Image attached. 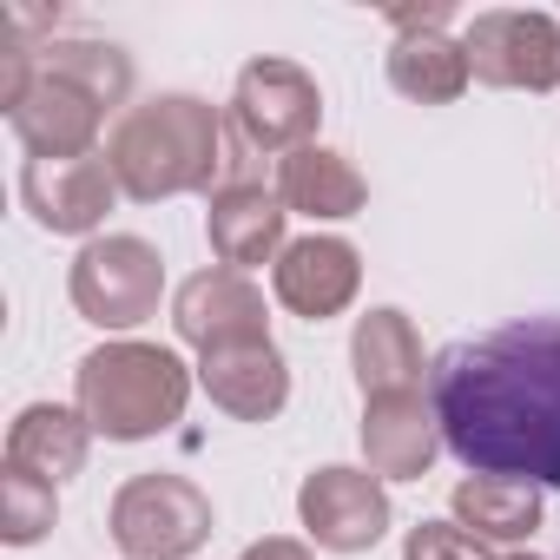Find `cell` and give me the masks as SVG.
<instances>
[{
  "mask_svg": "<svg viewBox=\"0 0 560 560\" xmlns=\"http://www.w3.org/2000/svg\"><path fill=\"white\" fill-rule=\"evenodd\" d=\"M284 198L277 191H264V185H250V178H231V185H218L211 191V211H205V237H211V257L224 264V270H257V264H277L284 257Z\"/></svg>",
  "mask_w": 560,
  "mask_h": 560,
  "instance_id": "13",
  "label": "cell"
},
{
  "mask_svg": "<svg viewBox=\"0 0 560 560\" xmlns=\"http://www.w3.org/2000/svg\"><path fill=\"white\" fill-rule=\"evenodd\" d=\"M468 73L501 93H553L560 86V21L527 8H488L462 27Z\"/></svg>",
  "mask_w": 560,
  "mask_h": 560,
  "instance_id": "7",
  "label": "cell"
},
{
  "mask_svg": "<svg viewBox=\"0 0 560 560\" xmlns=\"http://www.w3.org/2000/svg\"><path fill=\"white\" fill-rule=\"evenodd\" d=\"M514 560H534V553H514Z\"/></svg>",
  "mask_w": 560,
  "mask_h": 560,
  "instance_id": "26",
  "label": "cell"
},
{
  "mask_svg": "<svg viewBox=\"0 0 560 560\" xmlns=\"http://www.w3.org/2000/svg\"><path fill=\"white\" fill-rule=\"evenodd\" d=\"M67 298H73V311L93 330L126 337V330H139V324L159 317L165 257H159V244H145L132 231H106V237L80 244V257L67 270Z\"/></svg>",
  "mask_w": 560,
  "mask_h": 560,
  "instance_id": "4",
  "label": "cell"
},
{
  "mask_svg": "<svg viewBox=\"0 0 560 560\" xmlns=\"http://www.w3.org/2000/svg\"><path fill=\"white\" fill-rule=\"evenodd\" d=\"M396 508H389V488L370 475V468H311L304 488H298V527L311 534V547L324 553H370L383 534H389Z\"/></svg>",
  "mask_w": 560,
  "mask_h": 560,
  "instance_id": "8",
  "label": "cell"
},
{
  "mask_svg": "<svg viewBox=\"0 0 560 560\" xmlns=\"http://www.w3.org/2000/svg\"><path fill=\"white\" fill-rule=\"evenodd\" d=\"M350 370H357L363 402H370V396L422 389V383L435 376V363H429V350H422L416 324H409L396 304H376V311H363V317H357V330H350Z\"/></svg>",
  "mask_w": 560,
  "mask_h": 560,
  "instance_id": "16",
  "label": "cell"
},
{
  "mask_svg": "<svg viewBox=\"0 0 560 560\" xmlns=\"http://www.w3.org/2000/svg\"><path fill=\"white\" fill-rule=\"evenodd\" d=\"M448 14H455L448 0H435V8H396V14H389V27H396V34H416V27H448Z\"/></svg>",
  "mask_w": 560,
  "mask_h": 560,
  "instance_id": "25",
  "label": "cell"
},
{
  "mask_svg": "<svg viewBox=\"0 0 560 560\" xmlns=\"http://www.w3.org/2000/svg\"><path fill=\"white\" fill-rule=\"evenodd\" d=\"M106 165L132 205H165L185 191H211L224 165V113L198 93H152L126 106L106 139Z\"/></svg>",
  "mask_w": 560,
  "mask_h": 560,
  "instance_id": "2",
  "label": "cell"
},
{
  "mask_svg": "<svg viewBox=\"0 0 560 560\" xmlns=\"http://www.w3.org/2000/svg\"><path fill=\"white\" fill-rule=\"evenodd\" d=\"M448 514L488 547H521L540 527V488L534 481H508V475H468V481H455Z\"/></svg>",
  "mask_w": 560,
  "mask_h": 560,
  "instance_id": "20",
  "label": "cell"
},
{
  "mask_svg": "<svg viewBox=\"0 0 560 560\" xmlns=\"http://www.w3.org/2000/svg\"><path fill=\"white\" fill-rule=\"evenodd\" d=\"M231 126L250 152H277L291 159L304 145H317V126H324V86L298 67V60H250L237 67V86H231Z\"/></svg>",
  "mask_w": 560,
  "mask_h": 560,
  "instance_id": "6",
  "label": "cell"
},
{
  "mask_svg": "<svg viewBox=\"0 0 560 560\" xmlns=\"http://www.w3.org/2000/svg\"><path fill=\"white\" fill-rule=\"evenodd\" d=\"M40 73H60L67 86H80L100 106H126V93H132V60L113 40H60L54 34V40H40Z\"/></svg>",
  "mask_w": 560,
  "mask_h": 560,
  "instance_id": "21",
  "label": "cell"
},
{
  "mask_svg": "<svg viewBox=\"0 0 560 560\" xmlns=\"http://www.w3.org/2000/svg\"><path fill=\"white\" fill-rule=\"evenodd\" d=\"M86 455H93V422L67 402H27L8 429V462L54 481V488L73 481L86 468Z\"/></svg>",
  "mask_w": 560,
  "mask_h": 560,
  "instance_id": "18",
  "label": "cell"
},
{
  "mask_svg": "<svg viewBox=\"0 0 560 560\" xmlns=\"http://www.w3.org/2000/svg\"><path fill=\"white\" fill-rule=\"evenodd\" d=\"M119 198L126 191H119L106 152H93V159H27L21 165V205L54 237H86L93 244Z\"/></svg>",
  "mask_w": 560,
  "mask_h": 560,
  "instance_id": "9",
  "label": "cell"
},
{
  "mask_svg": "<svg viewBox=\"0 0 560 560\" xmlns=\"http://www.w3.org/2000/svg\"><path fill=\"white\" fill-rule=\"evenodd\" d=\"M198 389L231 422H277L291 402V363L277 343H231L198 357Z\"/></svg>",
  "mask_w": 560,
  "mask_h": 560,
  "instance_id": "14",
  "label": "cell"
},
{
  "mask_svg": "<svg viewBox=\"0 0 560 560\" xmlns=\"http://www.w3.org/2000/svg\"><path fill=\"white\" fill-rule=\"evenodd\" d=\"M54 521H60V488L8 462V475H0V540L34 547V540L54 534Z\"/></svg>",
  "mask_w": 560,
  "mask_h": 560,
  "instance_id": "22",
  "label": "cell"
},
{
  "mask_svg": "<svg viewBox=\"0 0 560 560\" xmlns=\"http://www.w3.org/2000/svg\"><path fill=\"white\" fill-rule=\"evenodd\" d=\"M389 86L409 100V106H455L468 93V54L462 40H448L442 27H416V34H396L389 40V60H383Z\"/></svg>",
  "mask_w": 560,
  "mask_h": 560,
  "instance_id": "19",
  "label": "cell"
},
{
  "mask_svg": "<svg viewBox=\"0 0 560 560\" xmlns=\"http://www.w3.org/2000/svg\"><path fill=\"white\" fill-rule=\"evenodd\" d=\"M191 383H198V370H185L178 350L139 343V337H113V343H100V350L80 357V370H73V409L106 442H152V435H165L185 416Z\"/></svg>",
  "mask_w": 560,
  "mask_h": 560,
  "instance_id": "3",
  "label": "cell"
},
{
  "mask_svg": "<svg viewBox=\"0 0 560 560\" xmlns=\"http://www.w3.org/2000/svg\"><path fill=\"white\" fill-rule=\"evenodd\" d=\"M172 330H178V343L211 357V350H231V343H270V311H264V291L244 270L211 264V270H198V277L178 284Z\"/></svg>",
  "mask_w": 560,
  "mask_h": 560,
  "instance_id": "10",
  "label": "cell"
},
{
  "mask_svg": "<svg viewBox=\"0 0 560 560\" xmlns=\"http://www.w3.org/2000/svg\"><path fill=\"white\" fill-rule=\"evenodd\" d=\"M106 521H113V540H119L126 560H191L218 527L211 494L191 475H165V468L132 475L113 494Z\"/></svg>",
  "mask_w": 560,
  "mask_h": 560,
  "instance_id": "5",
  "label": "cell"
},
{
  "mask_svg": "<svg viewBox=\"0 0 560 560\" xmlns=\"http://www.w3.org/2000/svg\"><path fill=\"white\" fill-rule=\"evenodd\" d=\"M237 560H311V547L291 540V534H264V540H250Z\"/></svg>",
  "mask_w": 560,
  "mask_h": 560,
  "instance_id": "24",
  "label": "cell"
},
{
  "mask_svg": "<svg viewBox=\"0 0 560 560\" xmlns=\"http://www.w3.org/2000/svg\"><path fill=\"white\" fill-rule=\"evenodd\" d=\"M277 198H284V211H304L317 224H343V218H357L370 205V185L350 165V152L304 145L291 159H277Z\"/></svg>",
  "mask_w": 560,
  "mask_h": 560,
  "instance_id": "17",
  "label": "cell"
},
{
  "mask_svg": "<svg viewBox=\"0 0 560 560\" xmlns=\"http://www.w3.org/2000/svg\"><path fill=\"white\" fill-rule=\"evenodd\" d=\"M429 402L468 475L560 488V317H521L442 350Z\"/></svg>",
  "mask_w": 560,
  "mask_h": 560,
  "instance_id": "1",
  "label": "cell"
},
{
  "mask_svg": "<svg viewBox=\"0 0 560 560\" xmlns=\"http://www.w3.org/2000/svg\"><path fill=\"white\" fill-rule=\"evenodd\" d=\"M402 560H501V553L475 540L462 521H416L402 534Z\"/></svg>",
  "mask_w": 560,
  "mask_h": 560,
  "instance_id": "23",
  "label": "cell"
},
{
  "mask_svg": "<svg viewBox=\"0 0 560 560\" xmlns=\"http://www.w3.org/2000/svg\"><path fill=\"white\" fill-rule=\"evenodd\" d=\"M442 455V422L422 389L363 402V468L376 481H422Z\"/></svg>",
  "mask_w": 560,
  "mask_h": 560,
  "instance_id": "12",
  "label": "cell"
},
{
  "mask_svg": "<svg viewBox=\"0 0 560 560\" xmlns=\"http://www.w3.org/2000/svg\"><path fill=\"white\" fill-rule=\"evenodd\" d=\"M270 291L291 317L304 324H330L357 304L363 291V250L350 237H330V231H311V237H291L284 257L270 264Z\"/></svg>",
  "mask_w": 560,
  "mask_h": 560,
  "instance_id": "11",
  "label": "cell"
},
{
  "mask_svg": "<svg viewBox=\"0 0 560 560\" xmlns=\"http://www.w3.org/2000/svg\"><path fill=\"white\" fill-rule=\"evenodd\" d=\"M100 119H106V106L86 100L80 86H67L60 73H40L27 86V100L8 106V126L27 145V159H93Z\"/></svg>",
  "mask_w": 560,
  "mask_h": 560,
  "instance_id": "15",
  "label": "cell"
}]
</instances>
